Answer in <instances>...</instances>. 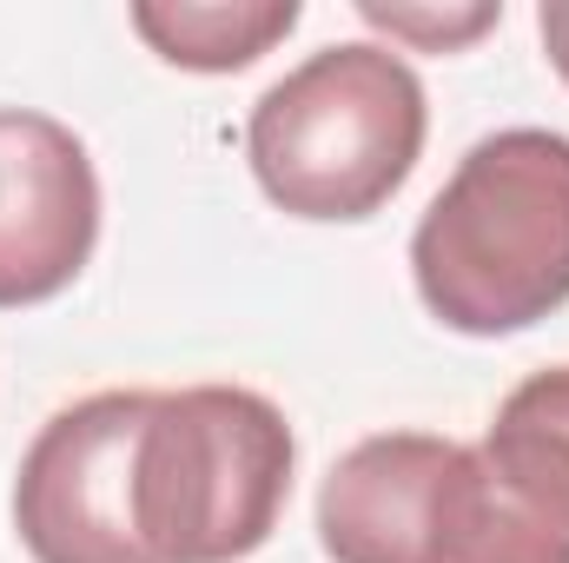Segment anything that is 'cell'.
Returning a JSON list of instances; mask_svg holds the SVG:
<instances>
[{
    "label": "cell",
    "instance_id": "obj_1",
    "mask_svg": "<svg viewBox=\"0 0 569 563\" xmlns=\"http://www.w3.org/2000/svg\"><path fill=\"white\" fill-rule=\"evenodd\" d=\"M411 279L437 325L510 338L569 305V134L503 127L457 159L411 233Z\"/></svg>",
    "mask_w": 569,
    "mask_h": 563
},
{
    "label": "cell",
    "instance_id": "obj_2",
    "mask_svg": "<svg viewBox=\"0 0 569 563\" xmlns=\"http://www.w3.org/2000/svg\"><path fill=\"white\" fill-rule=\"evenodd\" d=\"M430 134L425 80L378 40H338L259 93L246 159L259 192L311 226H358L385 213L418 172Z\"/></svg>",
    "mask_w": 569,
    "mask_h": 563
},
{
    "label": "cell",
    "instance_id": "obj_3",
    "mask_svg": "<svg viewBox=\"0 0 569 563\" xmlns=\"http://www.w3.org/2000/svg\"><path fill=\"white\" fill-rule=\"evenodd\" d=\"M291 424L246 385L152 392L140 431V537L152 563H239L266 551L291 497Z\"/></svg>",
    "mask_w": 569,
    "mask_h": 563
},
{
    "label": "cell",
    "instance_id": "obj_4",
    "mask_svg": "<svg viewBox=\"0 0 569 563\" xmlns=\"http://www.w3.org/2000/svg\"><path fill=\"white\" fill-rule=\"evenodd\" d=\"M152 392H93L40 424L13 477L33 563H152L140 537V431Z\"/></svg>",
    "mask_w": 569,
    "mask_h": 563
},
{
    "label": "cell",
    "instance_id": "obj_5",
    "mask_svg": "<svg viewBox=\"0 0 569 563\" xmlns=\"http://www.w3.org/2000/svg\"><path fill=\"white\" fill-rule=\"evenodd\" d=\"M100 246V172L87 140L33 107H0V312L47 305Z\"/></svg>",
    "mask_w": 569,
    "mask_h": 563
},
{
    "label": "cell",
    "instance_id": "obj_6",
    "mask_svg": "<svg viewBox=\"0 0 569 563\" xmlns=\"http://www.w3.org/2000/svg\"><path fill=\"white\" fill-rule=\"evenodd\" d=\"M470 444L378 431L351 444L318 491V544L331 563H425Z\"/></svg>",
    "mask_w": 569,
    "mask_h": 563
},
{
    "label": "cell",
    "instance_id": "obj_7",
    "mask_svg": "<svg viewBox=\"0 0 569 563\" xmlns=\"http://www.w3.org/2000/svg\"><path fill=\"white\" fill-rule=\"evenodd\" d=\"M477 457L517 504H530L543 524L569 531V365L530 372L497 405Z\"/></svg>",
    "mask_w": 569,
    "mask_h": 563
},
{
    "label": "cell",
    "instance_id": "obj_8",
    "mask_svg": "<svg viewBox=\"0 0 569 563\" xmlns=\"http://www.w3.org/2000/svg\"><path fill=\"white\" fill-rule=\"evenodd\" d=\"M133 33L179 73H246L305 20L298 0H140Z\"/></svg>",
    "mask_w": 569,
    "mask_h": 563
},
{
    "label": "cell",
    "instance_id": "obj_9",
    "mask_svg": "<svg viewBox=\"0 0 569 563\" xmlns=\"http://www.w3.org/2000/svg\"><path fill=\"white\" fill-rule=\"evenodd\" d=\"M425 563H569V531L543 524L530 504H517L470 444Z\"/></svg>",
    "mask_w": 569,
    "mask_h": 563
},
{
    "label": "cell",
    "instance_id": "obj_10",
    "mask_svg": "<svg viewBox=\"0 0 569 563\" xmlns=\"http://www.w3.org/2000/svg\"><path fill=\"white\" fill-rule=\"evenodd\" d=\"M358 20L391 33V47L418 53H463L503 20V0H470V7H425V0H358Z\"/></svg>",
    "mask_w": 569,
    "mask_h": 563
},
{
    "label": "cell",
    "instance_id": "obj_11",
    "mask_svg": "<svg viewBox=\"0 0 569 563\" xmlns=\"http://www.w3.org/2000/svg\"><path fill=\"white\" fill-rule=\"evenodd\" d=\"M537 33H543L550 67L563 73V87H569V0H557V7H537Z\"/></svg>",
    "mask_w": 569,
    "mask_h": 563
}]
</instances>
